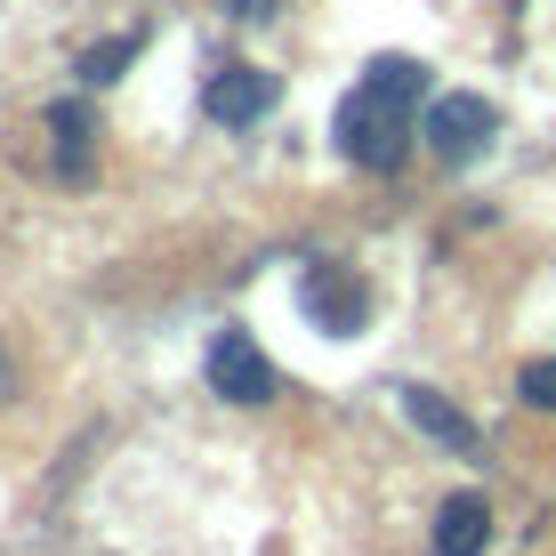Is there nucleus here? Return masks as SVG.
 <instances>
[{
	"label": "nucleus",
	"instance_id": "5",
	"mask_svg": "<svg viewBox=\"0 0 556 556\" xmlns=\"http://www.w3.org/2000/svg\"><path fill=\"white\" fill-rule=\"evenodd\" d=\"M492 548V508L484 492H452L435 508V556H484Z\"/></svg>",
	"mask_w": 556,
	"mask_h": 556
},
{
	"label": "nucleus",
	"instance_id": "11",
	"mask_svg": "<svg viewBox=\"0 0 556 556\" xmlns=\"http://www.w3.org/2000/svg\"><path fill=\"white\" fill-rule=\"evenodd\" d=\"M218 9H235V16H266L275 0H218Z\"/></svg>",
	"mask_w": 556,
	"mask_h": 556
},
{
	"label": "nucleus",
	"instance_id": "1",
	"mask_svg": "<svg viewBox=\"0 0 556 556\" xmlns=\"http://www.w3.org/2000/svg\"><path fill=\"white\" fill-rule=\"evenodd\" d=\"M419 89H428V73L412 56H371L355 98L339 105V153L363 169H395L412 153V129H419Z\"/></svg>",
	"mask_w": 556,
	"mask_h": 556
},
{
	"label": "nucleus",
	"instance_id": "3",
	"mask_svg": "<svg viewBox=\"0 0 556 556\" xmlns=\"http://www.w3.org/2000/svg\"><path fill=\"white\" fill-rule=\"evenodd\" d=\"M210 388L226 404H275V363L258 355L251 331H218L210 339Z\"/></svg>",
	"mask_w": 556,
	"mask_h": 556
},
{
	"label": "nucleus",
	"instance_id": "7",
	"mask_svg": "<svg viewBox=\"0 0 556 556\" xmlns=\"http://www.w3.org/2000/svg\"><path fill=\"white\" fill-rule=\"evenodd\" d=\"M306 315H315L323 331H355L363 323V282L339 275V266H315V275H306Z\"/></svg>",
	"mask_w": 556,
	"mask_h": 556
},
{
	"label": "nucleus",
	"instance_id": "8",
	"mask_svg": "<svg viewBox=\"0 0 556 556\" xmlns=\"http://www.w3.org/2000/svg\"><path fill=\"white\" fill-rule=\"evenodd\" d=\"M49 129H56V169H65V178H89V105L65 98L49 113Z\"/></svg>",
	"mask_w": 556,
	"mask_h": 556
},
{
	"label": "nucleus",
	"instance_id": "10",
	"mask_svg": "<svg viewBox=\"0 0 556 556\" xmlns=\"http://www.w3.org/2000/svg\"><path fill=\"white\" fill-rule=\"evenodd\" d=\"M516 395H525L532 412H556V355H548V363H525V379H516Z\"/></svg>",
	"mask_w": 556,
	"mask_h": 556
},
{
	"label": "nucleus",
	"instance_id": "4",
	"mask_svg": "<svg viewBox=\"0 0 556 556\" xmlns=\"http://www.w3.org/2000/svg\"><path fill=\"white\" fill-rule=\"evenodd\" d=\"M202 105H210V122L251 129V122H266V105H275V73H258V65H218V73H210V89H202Z\"/></svg>",
	"mask_w": 556,
	"mask_h": 556
},
{
	"label": "nucleus",
	"instance_id": "9",
	"mask_svg": "<svg viewBox=\"0 0 556 556\" xmlns=\"http://www.w3.org/2000/svg\"><path fill=\"white\" fill-rule=\"evenodd\" d=\"M138 49H146V33H113L105 49H89V56H81V81H89V89H105V81H113V73H122Z\"/></svg>",
	"mask_w": 556,
	"mask_h": 556
},
{
	"label": "nucleus",
	"instance_id": "6",
	"mask_svg": "<svg viewBox=\"0 0 556 556\" xmlns=\"http://www.w3.org/2000/svg\"><path fill=\"white\" fill-rule=\"evenodd\" d=\"M404 412H412V428L419 435H435L444 452H476L484 435H476V419L452 404V395H435V388H404Z\"/></svg>",
	"mask_w": 556,
	"mask_h": 556
},
{
	"label": "nucleus",
	"instance_id": "2",
	"mask_svg": "<svg viewBox=\"0 0 556 556\" xmlns=\"http://www.w3.org/2000/svg\"><path fill=\"white\" fill-rule=\"evenodd\" d=\"M492 129H501V113H492L484 98H476V89H452V98H435V105H428L419 138H428V153H435V162H468V153L484 146Z\"/></svg>",
	"mask_w": 556,
	"mask_h": 556
}]
</instances>
